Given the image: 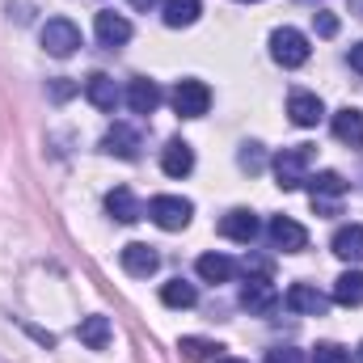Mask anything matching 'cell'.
I'll return each instance as SVG.
<instances>
[{"label":"cell","instance_id":"obj_1","mask_svg":"<svg viewBox=\"0 0 363 363\" xmlns=\"http://www.w3.org/2000/svg\"><path fill=\"white\" fill-rule=\"evenodd\" d=\"M308 161H313V148L300 144V148H283L274 157V178H279V190H300L308 182Z\"/></svg>","mask_w":363,"mask_h":363},{"label":"cell","instance_id":"obj_2","mask_svg":"<svg viewBox=\"0 0 363 363\" xmlns=\"http://www.w3.org/2000/svg\"><path fill=\"white\" fill-rule=\"evenodd\" d=\"M308 199H313V207L317 211H325V216H338V199L347 194V178L342 174H334V169H321V174H308Z\"/></svg>","mask_w":363,"mask_h":363},{"label":"cell","instance_id":"obj_3","mask_svg":"<svg viewBox=\"0 0 363 363\" xmlns=\"http://www.w3.org/2000/svg\"><path fill=\"white\" fill-rule=\"evenodd\" d=\"M148 216H152L165 233H182V228L190 224L194 207H190V199H182V194H157V199L148 203Z\"/></svg>","mask_w":363,"mask_h":363},{"label":"cell","instance_id":"obj_4","mask_svg":"<svg viewBox=\"0 0 363 363\" xmlns=\"http://www.w3.org/2000/svg\"><path fill=\"white\" fill-rule=\"evenodd\" d=\"M271 55L283 68H300V64H308V38L291 26H279L271 34Z\"/></svg>","mask_w":363,"mask_h":363},{"label":"cell","instance_id":"obj_5","mask_svg":"<svg viewBox=\"0 0 363 363\" xmlns=\"http://www.w3.org/2000/svg\"><path fill=\"white\" fill-rule=\"evenodd\" d=\"M43 47H47V55L68 60V55L81 47V30H77L68 17H51V21L43 26Z\"/></svg>","mask_w":363,"mask_h":363},{"label":"cell","instance_id":"obj_6","mask_svg":"<svg viewBox=\"0 0 363 363\" xmlns=\"http://www.w3.org/2000/svg\"><path fill=\"white\" fill-rule=\"evenodd\" d=\"M274 304H279L274 283L267 279V274H250L245 287H241V308H250V313H258V317H271Z\"/></svg>","mask_w":363,"mask_h":363},{"label":"cell","instance_id":"obj_7","mask_svg":"<svg viewBox=\"0 0 363 363\" xmlns=\"http://www.w3.org/2000/svg\"><path fill=\"white\" fill-rule=\"evenodd\" d=\"M207 106H211V89H207L203 81H178V89H174V110H178L182 118H203Z\"/></svg>","mask_w":363,"mask_h":363},{"label":"cell","instance_id":"obj_8","mask_svg":"<svg viewBox=\"0 0 363 363\" xmlns=\"http://www.w3.org/2000/svg\"><path fill=\"white\" fill-rule=\"evenodd\" d=\"M287 308L300 313V317H325L330 313V296L317 291L313 283H291L287 287Z\"/></svg>","mask_w":363,"mask_h":363},{"label":"cell","instance_id":"obj_9","mask_svg":"<svg viewBox=\"0 0 363 363\" xmlns=\"http://www.w3.org/2000/svg\"><path fill=\"white\" fill-rule=\"evenodd\" d=\"M267 237H271L274 250H283V254H300V250L308 245V233H304V224H296L291 216H274L271 224H267Z\"/></svg>","mask_w":363,"mask_h":363},{"label":"cell","instance_id":"obj_10","mask_svg":"<svg viewBox=\"0 0 363 363\" xmlns=\"http://www.w3.org/2000/svg\"><path fill=\"white\" fill-rule=\"evenodd\" d=\"M101 152L118 157V161H135L140 157V135L127 127V123H114L106 135H101Z\"/></svg>","mask_w":363,"mask_h":363},{"label":"cell","instance_id":"obj_11","mask_svg":"<svg viewBox=\"0 0 363 363\" xmlns=\"http://www.w3.org/2000/svg\"><path fill=\"white\" fill-rule=\"evenodd\" d=\"M157 267H161V254H157L152 245H144V241L123 245V271H127V274L148 279V274H157Z\"/></svg>","mask_w":363,"mask_h":363},{"label":"cell","instance_id":"obj_12","mask_svg":"<svg viewBox=\"0 0 363 363\" xmlns=\"http://www.w3.org/2000/svg\"><path fill=\"white\" fill-rule=\"evenodd\" d=\"M287 114H291V123H296V127H317V123L325 118V106H321V97H317V93L296 89L291 97H287Z\"/></svg>","mask_w":363,"mask_h":363},{"label":"cell","instance_id":"obj_13","mask_svg":"<svg viewBox=\"0 0 363 363\" xmlns=\"http://www.w3.org/2000/svg\"><path fill=\"white\" fill-rule=\"evenodd\" d=\"M220 233H224L228 241H237V245H250V241L258 237V216L245 211V207H233V211L220 220Z\"/></svg>","mask_w":363,"mask_h":363},{"label":"cell","instance_id":"obj_14","mask_svg":"<svg viewBox=\"0 0 363 363\" xmlns=\"http://www.w3.org/2000/svg\"><path fill=\"white\" fill-rule=\"evenodd\" d=\"M161 169H165L169 178H186V174L194 169V148H190L186 140H169V144L161 148Z\"/></svg>","mask_w":363,"mask_h":363},{"label":"cell","instance_id":"obj_15","mask_svg":"<svg viewBox=\"0 0 363 363\" xmlns=\"http://www.w3.org/2000/svg\"><path fill=\"white\" fill-rule=\"evenodd\" d=\"M97 43L101 47H123L127 38H131V21L123 17V13H97Z\"/></svg>","mask_w":363,"mask_h":363},{"label":"cell","instance_id":"obj_16","mask_svg":"<svg viewBox=\"0 0 363 363\" xmlns=\"http://www.w3.org/2000/svg\"><path fill=\"white\" fill-rule=\"evenodd\" d=\"M106 211H110L118 224H135V220L144 216V207L135 203V194H131L127 186H114V190L106 194Z\"/></svg>","mask_w":363,"mask_h":363},{"label":"cell","instance_id":"obj_17","mask_svg":"<svg viewBox=\"0 0 363 363\" xmlns=\"http://www.w3.org/2000/svg\"><path fill=\"white\" fill-rule=\"evenodd\" d=\"M330 245L342 262H363V224H342Z\"/></svg>","mask_w":363,"mask_h":363},{"label":"cell","instance_id":"obj_18","mask_svg":"<svg viewBox=\"0 0 363 363\" xmlns=\"http://www.w3.org/2000/svg\"><path fill=\"white\" fill-rule=\"evenodd\" d=\"M85 97H89L97 110H114L118 101H123V93H118V85L106 77V72H93L89 81H85Z\"/></svg>","mask_w":363,"mask_h":363},{"label":"cell","instance_id":"obj_19","mask_svg":"<svg viewBox=\"0 0 363 363\" xmlns=\"http://www.w3.org/2000/svg\"><path fill=\"white\" fill-rule=\"evenodd\" d=\"M127 106H131L135 114H157V106H161L157 81H131V85H127Z\"/></svg>","mask_w":363,"mask_h":363},{"label":"cell","instance_id":"obj_20","mask_svg":"<svg viewBox=\"0 0 363 363\" xmlns=\"http://www.w3.org/2000/svg\"><path fill=\"white\" fill-rule=\"evenodd\" d=\"M334 135L342 144H351V148H363V114L355 106H347V110L334 114Z\"/></svg>","mask_w":363,"mask_h":363},{"label":"cell","instance_id":"obj_21","mask_svg":"<svg viewBox=\"0 0 363 363\" xmlns=\"http://www.w3.org/2000/svg\"><path fill=\"white\" fill-rule=\"evenodd\" d=\"M330 300H338V304H347V308H359L363 304V271H347L334 279V296Z\"/></svg>","mask_w":363,"mask_h":363},{"label":"cell","instance_id":"obj_22","mask_svg":"<svg viewBox=\"0 0 363 363\" xmlns=\"http://www.w3.org/2000/svg\"><path fill=\"white\" fill-rule=\"evenodd\" d=\"M199 13H203V4H199V0H165V4H161V17H165V26H174V30L194 26V21H199Z\"/></svg>","mask_w":363,"mask_h":363},{"label":"cell","instance_id":"obj_23","mask_svg":"<svg viewBox=\"0 0 363 363\" xmlns=\"http://www.w3.org/2000/svg\"><path fill=\"white\" fill-rule=\"evenodd\" d=\"M220 342H211V338H182L178 342V355L182 363H203V359H220Z\"/></svg>","mask_w":363,"mask_h":363},{"label":"cell","instance_id":"obj_24","mask_svg":"<svg viewBox=\"0 0 363 363\" xmlns=\"http://www.w3.org/2000/svg\"><path fill=\"white\" fill-rule=\"evenodd\" d=\"M233 258H224V254H203L199 258V279H207V283H228L233 279Z\"/></svg>","mask_w":363,"mask_h":363},{"label":"cell","instance_id":"obj_25","mask_svg":"<svg viewBox=\"0 0 363 363\" xmlns=\"http://www.w3.org/2000/svg\"><path fill=\"white\" fill-rule=\"evenodd\" d=\"M199 300V291H194V283H186V279H169L165 287H161V304H169V308H190Z\"/></svg>","mask_w":363,"mask_h":363},{"label":"cell","instance_id":"obj_26","mask_svg":"<svg viewBox=\"0 0 363 363\" xmlns=\"http://www.w3.org/2000/svg\"><path fill=\"white\" fill-rule=\"evenodd\" d=\"M77 334H81V342H85V347H93V351H101V347L110 342V321H106V317H85Z\"/></svg>","mask_w":363,"mask_h":363},{"label":"cell","instance_id":"obj_27","mask_svg":"<svg viewBox=\"0 0 363 363\" xmlns=\"http://www.w3.org/2000/svg\"><path fill=\"white\" fill-rule=\"evenodd\" d=\"M313 363H351V351H347V347H338V342H317Z\"/></svg>","mask_w":363,"mask_h":363},{"label":"cell","instance_id":"obj_28","mask_svg":"<svg viewBox=\"0 0 363 363\" xmlns=\"http://www.w3.org/2000/svg\"><path fill=\"white\" fill-rule=\"evenodd\" d=\"M262 161H267V157H262V148H258V144H245V148H241V169L258 174V169H262Z\"/></svg>","mask_w":363,"mask_h":363},{"label":"cell","instance_id":"obj_29","mask_svg":"<svg viewBox=\"0 0 363 363\" xmlns=\"http://www.w3.org/2000/svg\"><path fill=\"white\" fill-rule=\"evenodd\" d=\"M313 21H317V34H321V38H334V34H338V17H334V13H317Z\"/></svg>","mask_w":363,"mask_h":363},{"label":"cell","instance_id":"obj_30","mask_svg":"<svg viewBox=\"0 0 363 363\" xmlns=\"http://www.w3.org/2000/svg\"><path fill=\"white\" fill-rule=\"evenodd\" d=\"M267 363H300V351H291V347H274V351H267Z\"/></svg>","mask_w":363,"mask_h":363},{"label":"cell","instance_id":"obj_31","mask_svg":"<svg viewBox=\"0 0 363 363\" xmlns=\"http://www.w3.org/2000/svg\"><path fill=\"white\" fill-rule=\"evenodd\" d=\"M77 89V85H72V81H68V77H60V81H55V85H51V93H55V97H60V101H64V97H68V93Z\"/></svg>","mask_w":363,"mask_h":363},{"label":"cell","instance_id":"obj_32","mask_svg":"<svg viewBox=\"0 0 363 363\" xmlns=\"http://www.w3.org/2000/svg\"><path fill=\"white\" fill-rule=\"evenodd\" d=\"M351 68L363 77V43H355V47H351Z\"/></svg>","mask_w":363,"mask_h":363},{"label":"cell","instance_id":"obj_33","mask_svg":"<svg viewBox=\"0 0 363 363\" xmlns=\"http://www.w3.org/2000/svg\"><path fill=\"white\" fill-rule=\"evenodd\" d=\"M157 0H131V9H152Z\"/></svg>","mask_w":363,"mask_h":363},{"label":"cell","instance_id":"obj_34","mask_svg":"<svg viewBox=\"0 0 363 363\" xmlns=\"http://www.w3.org/2000/svg\"><path fill=\"white\" fill-rule=\"evenodd\" d=\"M216 363H245V359H228V355H220V359H216Z\"/></svg>","mask_w":363,"mask_h":363},{"label":"cell","instance_id":"obj_35","mask_svg":"<svg viewBox=\"0 0 363 363\" xmlns=\"http://www.w3.org/2000/svg\"><path fill=\"white\" fill-rule=\"evenodd\" d=\"M355 363H363V342H359V351H355Z\"/></svg>","mask_w":363,"mask_h":363},{"label":"cell","instance_id":"obj_36","mask_svg":"<svg viewBox=\"0 0 363 363\" xmlns=\"http://www.w3.org/2000/svg\"><path fill=\"white\" fill-rule=\"evenodd\" d=\"M241 4H250V0H241Z\"/></svg>","mask_w":363,"mask_h":363}]
</instances>
